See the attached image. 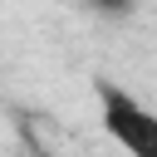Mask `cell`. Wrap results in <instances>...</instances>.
Masks as SVG:
<instances>
[{"label": "cell", "mask_w": 157, "mask_h": 157, "mask_svg": "<svg viewBox=\"0 0 157 157\" xmlns=\"http://www.w3.org/2000/svg\"><path fill=\"white\" fill-rule=\"evenodd\" d=\"M98 93V118H103V132L128 147L132 157H157V113L142 108L128 88H118L113 78H98L93 83Z\"/></svg>", "instance_id": "1"}, {"label": "cell", "mask_w": 157, "mask_h": 157, "mask_svg": "<svg viewBox=\"0 0 157 157\" xmlns=\"http://www.w3.org/2000/svg\"><path fill=\"white\" fill-rule=\"evenodd\" d=\"M93 5H98V10H108V15H123L132 0H93Z\"/></svg>", "instance_id": "2"}]
</instances>
